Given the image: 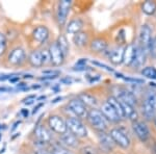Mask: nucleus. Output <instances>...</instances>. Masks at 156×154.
<instances>
[{
	"label": "nucleus",
	"mask_w": 156,
	"mask_h": 154,
	"mask_svg": "<svg viewBox=\"0 0 156 154\" xmlns=\"http://www.w3.org/2000/svg\"><path fill=\"white\" fill-rule=\"evenodd\" d=\"M87 121H89L90 125L97 130L98 132L100 131H105L107 128V120L104 118L102 113L98 109H90L89 113H87Z\"/></svg>",
	"instance_id": "obj_1"
},
{
	"label": "nucleus",
	"mask_w": 156,
	"mask_h": 154,
	"mask_svg": "<svg viewBox=\"0 0 156 154\" xmlns=\"http://www.w3.org/2000/svg\"><path fill=\"white\" fill-rule=\"evenodd\" d=\"M67 129L76 138H85L87 135V129L80 119L76 117H70L66 120Z\"/></svg>",
	"instance_id": "obj_2"
},
{
	"label": "nucleus",
	"mask_w": 156,
	"mask_h": 154,
	"mask_svg": "<svg viewBox=\"0 0 156 154\" xmlns=\"http://www.w3.org/2000/svg\"><path fill=\"white\" fill-rule=\"evenodd\" d=\"M156 112V94L154 92L148 93L144 104H143V115L147 120H152Z\"/></svg>",
	"instance_id": "obj_3"
},
{
	"label": "nucleus",
	"mask_w": 156,
	"mask_h": 154,
	"mask_svg": "<svg viewBox=\"0 0 156 154\" xmlns=\"http://www.w3.org/2000/svg\"><path fill=\"white\" fill-rule=\"evenodd\" d=\"M48 125H49L50 129L52 131H54L55 133H57V134L62 135L68 131L66 121L60 117V116H57V115L50 116L48 118Z\"/></svg>",
	"instance_id": "obj_4"
},
{
	"label": "nucleus",
	"mask_w": 156,
	"mask_h": 154,
	"mask_svg": "<svg viewBox=\"0 0 156 154\" xmlns=\"http://www.w3.org/2000/svg\"><path fill=\"white\" fill-rule=\"evenodd\" d=\"M109 135H110V138H112V140L114 141V143L117 144L118 146H120L121 148L127 149L130 146L129 136H128L122 129L114 128V129L110 130Z\"/></svg>",
	"instance_id": "obj_5"
},
{
	"label": "nucleus",
	"mask_w": 156,
	"mask_h": 154,
	"mask_svg": "<svg viewBox=\"0 0 156 154\" xmlns=\"http://www.w3.org/2000/svg\"><path fill=\"white\" fill-rule=\"evenodd\" d=\"M68 107H69L70 112H72L78 119H83L87 117L89 110H87V106H85L78 98L72 99L70 101V102L68 103Z\"/></svg>",
	"instance_id": "obj_6"
},
{
	"label": "nucleus",
	"mask_w": 156,
	"mask_h": 154,
	"mask_svg": "<svg viewBox=\"0 0 156 154\" xmlns=\"http://www.w3.org/2000/svg\"><path fill=\"white\" fill-rule=\"evenodd\" d=\"M100 112L102 113V115L104 116V118L106 120H109L110 122H120L122 120V118L119 116V113H117L115 108L112 106L110 103H108L107 101H105L104 103H102L101 105V110Z\"/></svg>",
	"instance_id": "obj_7"
},
{
	"label": "nucleus",
	"mask_w": 156,
	"mask_h": 154,
	"mask_svg": "<svg viewBox=\"0 0 156 154\" xmlns=\"http://www.w3.org/2000/svg\"><path fill=\"white\" fill-rule=\"evenodd\" d=\"M151 34H152V31H151L150 27L146 24L143 25L140 31V47L146 52L149 51L151 44H152V36H151Z\"/></svg>",
	"instance_id": "obj_8"
},
{
	"label": "nucleus",
	"mask_w": 156,
	"mask_h": 154,
	"mask_svg": "<svg viewBox=\"0 0 156 154\" xmlns=\"http://www.w3.org/2000/svg\"><path fill=\"white\" fill-rule=\"evenodd\" d=\"M49 54H50V59H51V64L53 66H62L65 62V55L62 54V52L60 51V49L57 46L56 43H52L49 46Z\"/></svg>",
	"instance_id": "obj_9"
},
{
	"label": "nucleus",
	"mask_w": 156,
	"mask_h": 154,
	"mask_svg": "<svg viewBox=\"0 0 156 154\" xmlns=\"http://www.w3.org/2000/svg\"><path fill=\"white\" fill-rule=\"evenodd\" d=\"M71 6L72 1H70V0H62V1H59L58 9H57V21H58L60 25H64L66 23Z\"/></svg>",
	"instance_id": "obj_10"
},
{
	"label": "nucleus",
	"mask_w": 156,
	"mask_h": 154,
	"mask_svg": "<svg viewBox=\"0 0 156 154\" xmlns=\"http://www.w3.org/2000/svg\"><path fill=\"white\" fill-rule=\"evenodd\" d=\"M132 127H133V130H134L135 134L137 135V138H140V141L146 142V141L149 138V135H150L149 129H148L147 125H146L144 122L135 121V122H133Z\"/></svg>",
	"instance_id": "obj_11"
},
{
	"label": "nucleus",
	"mask_w": 156,
	"mask_h": 154,
	"mask_svg": "<svg viewBox=\"0 0 156 154\" xmlns=\"http://www.w3.org/2000/svg\"><path fill=\"white\" fill-rule=\"evenodd\" d=\"M26 54L22 48H16L9 55V63L12 66H20L23 64Z\"/></svg>",
	"instance_id": "obj_12"
},
{
	"label": "nucleus",
	"mask_w": 156,
	"mask_h": 154,
	"mask_svg": "<svg viewBox=\"0 0 156 154\" xmlns=\"http://www.w3.org/2000/svg\"><path fill=\"white\" fill-rule=\"evenodd\" d=\"M145 62H146V51L140 46L135 47V53L131 66L134 67V69H138V68L143 67Z\"/></svg>",
	"instance_id": "obj_13"
},
{
	"label": "nucleus",
	"mask_w": 156,
	"mask_h": 154,
	"mask_svg": "<svg viewBox=\"0 0 156 154\" xmlns=\"http://www.w3.org/2000/svg\"><path fill=\"white\" fill-rule=\"evenodd\" d=\"M34 136H36V138L39 142L43 144L50 143V141H51V135H50L49 131L43 125H37L36 127V129H34Z\"/></svg>",
	"instance_id": "obj_14"
},
{
	"label": "nucleus",
	"mask_w": 156,
	"mask_h": 154,
	"mask_svg": "<svg viewBox=\"0 0 156 154\" xmlns=\"http://www.w3.org/2000/svg\"><path fill=\"white\" fill-rule=\"evenodd\" d=\"M98 138H99L101 148L105 149L106 151H110L114 148V145H115L114 141L112 140L109 134L105 133V131H100V132H98Z\"/></svg>",
	"instance_id": "obj_15"
},
{
	"label": "nucleus",
	"mask_w": 156,
	"mask_h": 154,
	"mask_svg": "<svg viewBox=\"0 0 156 154\" xmlns=\"http://www.w3.org/2000/svg\"><path fill=\"white\" fill-rule=\"evenodd\" d=\"M32 37L40 43L46 42L49 38V29L46 26H37L32 32Z\"/></svg>",
	"instance_id": "obj_16"
},
{
	"label": "nucleus",
	"mask_w": 156,
	"mask_h": 154,
	"mask_svg": "<svg viewBox=\"0 0 156 154\" xmlns=\"http://www.w3.org/2000/svg\"><path fill=\"white\" fill-rule=\"evenodd\" d=\"M118 99L122 101V102L126 103L128 105H130V106H134L136 104V98H135V96L127 90H121L119 92Z\"/></svg>",
	"instance_id": "obj_17"
},
{
	"label": "nucleus",
	"mask_w": 156,
	"mask_h": 154,
	"mask_svg": "<svg viewBox=\"0 0 156 154\" xmlns=\"http://www.w3.org/2000/svg\"><path fill=\"white\" fill-rule=\"evenodd\" d=\"M107 49V42L104 39L98 38L90 42V50L96 53H102V52L106 51Z\"/></svg>",
	"instance_id": "obj_18"
},
{
	"label": "nucleus",
	"mask_w": 156,
	"mask_h": 154,
	"mask_svg": "<svg viewBox=\"0 0 156 154\" xmlns=\"http://www.w3.org/2000/svg\"><path fill=\"white\" fill-rule=\"evenodd\" d=\"M135 53V46L133 44L127 45L124 48V53H123V63L126 66H131L133 57Z\"/></svg>",
	"instance_id": "obj_19"
},
{
	"label": "nucleus",
	"mask_w": 156,
	"mask_h": 154,
	"mask_svg": "<svg viewBox=\"0 0 156 154\" xmlns=\"http://www.w3.org/2000/svg\"><path fill=\"white\" fill-rule=\"evenodd\" d=\"M83 27V21L79 18L73 19L67 25V32L71 34H75L77 32H80V30Z\"/></svg>",
	"instance_id": "obj_20"
},
{
	"label": "nucleus",
	"mask_w": 156,
	"mask_h": 154,
	"mask_svg": "<svg viewBox=\"0 0 156 154\" xmlns=\"http://www.w3.org/2000/svg\"><path fill=\"white\" fill-rule=\"evenodd\" d=\"M123 53H124V48L123 47H117L110 52L109 59L114 65H120L123 63Z\"/></svg>",
	"instance_id": "obj_21"
},
{
	"label": "nucleus",
	"mask_w": 156,
	"mask_h": 154,
	"mask_svg": "<svg viewBox=\"0 0 156 154\" xmlns=\"http://www.w3.org/2000/svg\"><path fill=\"white\" fill-rule=\"evenodd\" d=\"M28 62L29 64L34 68H40L43 66L42 62V54L40 50H34L28 56Z\"/></svg>",
	"instance_id": "obj_22"
},
{
	"label": "nucleus",
	"mask_w": 156,
	"mask_h": 154,
	"mask_svg": "<svg viewBox=\"0 0 156 154\" xmlns=\"http://www.w3.org/2000/svg\"><path fill=\"white\" fill-rule=\"evenodd\" d=\"M78 99L81 101L85 106L89 105V106L95 107L97 105V99L92 94H90V93H81L78 96Z\"/></svg>",
	"instance_id": "obj_23"
},
{
	"label": "nucleus",
	"mask_w": 156,
	"mask_h": 154,
	"mask_svg": "<svg viewBox=\"0 0 156 154\" xmlns=\"http://www.w3.org/2000/svg\"><path fill=\"white\" fill-rule=\"evenodd\" d=\"M73 42L78 47H83L89 43V34L87 32H82V31L77 32V34H74Z\"/></svg>",
	"instance_id": "obj_24"
},
{
	"label": "nucleus",
	"mask_w": 156,
	"mask_h": 154,
	"mask_svg": "<svg viewBox=\"0 0 156 154\" xmlns=\"http://www.w3.org/2000/svg\"><path fill=\"white\" fill-rule=\"evenodd\" d=\"M57 44V46L60 49V51L62 52V54L65 55V57L67 56V54L69 53L70 50V46H69V42H68L67 38L65 34H60V36L57 38V41L55 42Z\"/></svg>",
	"instance_id": "obj_25"
},
{
	"label": "nucleus",
	"mask_w": 156,
	"mask_h": 154,
	"mask_svg": "<svg viewBox=\"0 0 156 154\" xmlns=\"http://www.w3.org/2000/svg\"><path fill=\"white\" fill-rule=\"evenodd\" d=\"M62 141L65 143V145H67L68 147H71V148H76L78 144H79L76 136L69 132H66L65 134L62 135Z\"/></svg>",
	"instance_id": "obj_26"
},
{
	"label": "nucleus",
	"mask_w": 156,
	"mask_h": 154,
	"mask_svg": "<svg viewBox=\"0 0 156 154\" xmlns=\"http://www.w3.org/2000/svg\"><path fill=\"white\" fill-rule=\"evenodd\" d=\"M142 9L146 15H149V16L154 15L156 12V3L154 1H150V0L146 1L142 5Z\"/></svg>",
	"instance_id": "obj_27"
},
{
	"label": "nucleus",
	"mask_w": 156,
	"mask_h": 154,
	"mask_svg": "<svg viewBox=\"0 0 156 154\" xmlns=\"http://www.w3.org/2000/svg\"><path fill=\"white\" fill-rule=\"evenodd\" d=\"M142 74L150 79H156V69L154 67H146L142 70Z\"/></svg>",
	"instance_id": "obj_28"
},
{
	"label": "nucleus",
	"mask_w": 156,
	"mask_h": 154,
	"mask_svg": "<svg viewBox=\"0 0 156 154\" xmlns=\"http://www.w3.org/2000/svg\"><path fill=\"white\" fill-rule=\"evenodd\" d=\"M53 154H73L69 149L62 147V146H54L51 151Z\"/></svg>",
	"instance_id": "obj_29"
},
{
	"label": "nucleus",
	"mask_w": 156,
	"mask_h": 154,
	"mask_svg": "<svg viewBox=\"0 0 156 154\" xmlns=\"http://www.w3.org/2000/svg\"><path fill=\"white\" fill-rule=\"evenodd\" d=\"M6 46H7V41L6 38L3 34L0 32V56L5 52L6 50Z\"/></svg>",
	"instance_id": "obj_30"
},
{
	"label": "nucleus",
	"mask_w": 156,
	"mask_h": 154,
	"mask_svg": "<svg viewBox=\"0 0 156 154\" xmlns=\"http://www.w3.org/2000/svg\"><path fill=\"white\" fill-rule=\"evenodd\" d=\"M42 54V62H43V66L44 65H49L51 64V59H50V54L48 50H42L41 51Z\"/></svg>",
	"instance_id": "obj_31"
},
{
	"label": "nucleus",
	"mask_w": 156,
	"mask_h": 154,
	"mask_svg": "<svg viewBox=\"0 0 156 154\" xmlns=\"http://www.w3.org/2000/svg\"><path fill=\"white\" fill-rule=\"evenodd\" d=\"M80 154H98V151L92 146H85L80 149Z\"/></svg>",
	"instance_id": "obj_32"
},
{
	"label": "nucleus",
	"mask_w": 156,
	"mask_h": 154,
	"mask_svg": "<svg viewBox=\"0 0 156 154\" xmlns=\"http://www.w3.org/2000/svg\"><path fill=\"white\" fill-rule=\"evenodd\" d=\"M117 77H120V78H123L125 81H128V82H133V83H144V80L142 79H137V78H129V77H124L122 74H117Z\"/></svg>",
	"instance_id": "obj_33"
},
{
	"label": "nucleus",
	"mask_w": 156,
	"mask_h": 154,
	"mask_svg": "<svg viewBox=\"0 0 156 154\" xmlns=\"http://www.w3.org/2000/svg\"><path fill=\"white\" fill-rule=\"evenodd\" d=\"M60 74V71L58 70H46L43 71V75H49V76H58Z\"/></svg>",
	"instance_id": "obj_34"
},
{
	"label": "nucleus",
	"mask_w": 156,
	"mask_h": 154,
	"mask_svg": "<svg viewBox=\"0 0 156 154\" xmlns=\"http://www.w3.org/2000/svg\"><path fill=\"white\" fill-rule=\"evenodd\" d=\"M74 81H75V79H73V78L70 77V76L64 77V78H62V79H60V82L64 83V84H72Z\"/></svg>",
	"instance_id": "obj_35"
},
{
	"label": "nucleus",
	"mask_w": 156,
	"mask_h": 154,
	"mask_svg": "<svg viewBox=\"0 0 156 154\" xmlns=\"http://www.w3.org/2000/svg\"><path fill=\"white\" fill-rule=\"evenodd\" d=\"M93 64L96 65V66H98V67H101V68H103V69H105V70H106V71H109V72H112V71H114V70H112V68H109V67H108V66L104 65V64H101V63L93 62Z\"/></svg>",
	"instance_id": "obj_36"
},
{
	"label": "nucleus",
	"mask_w": 156,
	"mask_h": 154,
	"mask_svg": "<svg viewBox=\"0 0 156 154\" xmlns=\"http://www.w3.org/2000/svg\"><path fill=\"white\" fill-rule=\"evenodd\" d=\"M73 70L74 71H87V70H90L89 67H87V66H75V67H73Z\"/></svg>",
	"instance_id": "obj_37"
},
{
	"label": "nucleus",
	"mask_w": 156,
	"mask_h": 154,
	"mask_svg": "<svg viewBox=\"0 0 156 154\" xmlns=\"http://www.w3.org/2000/svg\"><path fill=\"white\" fill-rule=\"evenodd\" d=\"M12 74H1L0 73V80H2V81H4V80L6 79H9V78L12 77Z\"/></svg>",
	"instance_id": "obj_38"
},
{
	"label": "nucleus",
	"mask_w": 156,
	"mask_h": 154,
	"mask_svg": "<svg viewBox=\"0 0 156 154\" xmlns=\"http://www.w3.org/2000/svg\"><path fill=\"white\" fill-rule=\"evenodd\" d=\"M57 76H49V75H45V76H42L40 77L41 80H52V79H55Z\"/></svg>",
	"instance_id": "obj_39"
},
{
	"label": "nucleus",
	"mask_w": 156,
	"mask_h": 154,
	"mask_svg": "<svg viewBox=\"0 0 156 154\" xmlns=\"http://www.w3.org/2000/svg\"><path fill=\"white\" fill-rule=\"evenodd\" d=\"M87 63V59H81L80 60H78L76 63V66H85V64Z\"/></svg>",
	"instance_id": "obj_40"
},
{
	"label": "nucleus",
	"mask_w": 156,
	"mask_h": 154,
	"mask_svg": "<svg viewBox=\"0 0 156 154\" xmlns=\"http://www.w3.org/2000/svg\"><path fill=\"white\" fill-rule=\"evenodd\" d=\"M36 154H53V153L50 152V151L43 150V149H41V150H37L36 151Z\"/></svg>",
	"instance_id": "obj_41"
},
{
	"label": "nucleus",
	"mask_w": 156,
	"mask_h": 154,
	"mask_svg": "<svg viewBox=\"0 0 156 154\" xmlns=\"http://www.w3.org/2000/svg\"><path fill=\"white\" fill-rule=\"evenodd\" d=\"M43 105H44V103H43V102L39 103V104H37V106L34 107V109L32 110V113H37V112H39V109H40V108H41V107L43 106Z\"/></svg>",
	"instance_id": "obj_42"
},
{
	"label": "nucleus",
	"mask_w": 156,
	"mask_h": 154,
	"mask_svg": "<svg viewBox=\"0 0 156 154\" xmlns=\"http://www.w3.org/2000/svg\"><path fill=\"white\" fill-rule=\"evenodd\" d=\"M21 113L23 115L24 118H27L29 116V112H28V109H26V108H23V109L21 110Z\"/></svg>",
	"instance_id": "obj_43"
},
{
	"label": "nucleus",
	"mask_w": 156,
	"mask_h": 154,
	"mask_svg": "<svg viewBox=\"0 0 156 154\" xmlns=\"http://www.w3.org/2000/svg\"><path fill=\"white\" fill-rule=\"evenodd\" d=\"M12 76H14V75H12V77L9 78V81H11V82H12V83H15V82L19 81V79H20V78H19V76H16V77H12Z\"/></svg>",
	"instance_id": "obj_44"
},
{
	"label": "nucleus",
	"mask_w": 156,
	"mask_h": 154,
	"mask_svg": "<svg viewBox=\"0 0 156 154\" xmlns=\"http://www.w3.org/2000/svg\"><path fill=\"white\" fill-rule=\"evenodd\" d=\"M36 102V99H30V100H27V101H24V104H26V105H31V104H34V103Z\"/></svg>",
	"instance_id": "obj_45"
},
{
	"label": "nucleus",
	"mask_w": 156,
	"mask_h": 154,
	"mask_svg": "<svg viewBox=\"0 0 156 154\" xmlns=\"http://www.w3.org/2000/svg\"><path fill=\"white\" fill-rule=\"evenodd\" d=\"M9 91H12V89H9V88H0V93H4V92H9Z\"/></svg>",
	"instance_id": "obj_46"
},
{
	"label": "nucleus",
	"mask_w": 156,
	"mask_h": 154,
	"mask_svg": "<svg viewBox=\"0 0 156 154\" xmlns=\"http://www.w3.org/2000/svg\"><path fill=\"white\" fill-rule=\"evenodd\" d=\"M21 124V121H17L16 123L14 124V126H12V131H15V129H16L17 127H18V125Z\"/></svg>",
	"instance_id": "obj_47"
},
{
	"label": "nucleus",
	"mask_w": 156,
	"mask_h": 154,
	"mask_svg": "<svg viewBox=\"0 0 156 154\" xmlns=\"http://www.w3.org/2000/svg\"><path fill=\"white\" fill-rule=\"evenodd\" d=\"M30 99H36V95H30V96H28V97H27V98H25V99L23 100V102H24V101L30 100Z\"/></svg>",
	"instance_id": "obj_48"
},
{
	"label": "nucleus",
	"mask_w": 156,
	"mask_h": 154,
	"mask_svg": "<svg viewBox=\"0 0 156 154\" xmlns=\"http://www.w3.org/2000/svg\"><path fill=\"white\" fill-rule=\"evenodd\" d=\"M62 99V97H57V98H55V99L52 100V103H57V102H59Z\"/></svg>",
	"instance_id": "obj_49"
},
{
	"label": "nucleus",
	"mask_w": 156,
	"mask_h": 154,
	"mask_svg": "<svg viewBox=\"0 0 156 154\" xmlns=\"http://www.w3.org/2000/svg\"><path fill=\"white\" fill-rule=\"evenodd\" d=\"M43 99H46V96H41V97L39 98V100H43Z\"/></svg>",
	"instance_id": "obj_50"
},
{
	"label": "nucleus",
	"mask_w": 156,
	"mask_h": 154,
	"mask_svg": "<svg viewBox=\"0 0 156 154\" xmlns=\"http://www.w3.org/2000/svg\"><path fill=\"white\" fill-rule=\"evenodd\" d=\"M24 78H32V75H25Z\"/></svg>",
	"instance_id": "obj_51"
},
{
	"label": "nucleus",
	"mask_w": 156,
	"mask_h": 154,
	"mask_svg": "<svg viewBox=\"0 0 156 154\" xmlns=\"http://www.w3.org/2000/svg\"><path fill=\"white\" fill-rule=\"evenodd\" d=\"M155 125H156V118H155Z\"/></svg>",
	"instance_id": "obj_52"
},
{
	"label": "nucleus",
	"mask_w": 156,
	"mask_h": 154,
	"mask_svg": "<svg viewBox=\"0 0 156 154\" xmlns=\"http://www.w3.org/2000/svg\"><path fill=\"white\" fill-rule=\"evenodd\" d=\"M0 128H1V127H0Z\"/></svg>",
	"instance_id": "obj_53"
}]
</instances>
